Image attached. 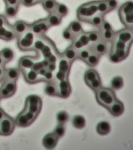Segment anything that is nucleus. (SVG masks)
Listing matches in <instances>:
<instances>
[{"label": "nucleus", "instance_id": "1", "mask_svg": "<svg viewBox=\"0 0 133 150\" xmlns=\"http://www.w3.org/2000/svg\"><path fill=\"white\" fill-rule=\"evenodd\" d=\"M120 21L126 28L133 29V2L128 1L122 5L119 9Z\"/></svg>", "mask_w": 133, "mask_h": 150}, {"label": "nucleus", "instance_id": "2", "mask_svg": "<svg viewBox=\"0 0 133 150\" xmlns=\"http://www.w3.org/2000/svg\"><path fill=\"white\" fill-rule=\"evenodd\" d=\"M97 1H91L80 6L77 11V17L80 21L88 22L92 17L98 13Z\"/></svg>", "mask_w": 133, "mask_h": 150}, {"label": "nucleus", "instance_id": "3", "mask_svg": "<svg viewBox=\"0 0 133 150\" xmlns=\"http://www.w3.org/2000/svg\"><path fill=\"white\" fill-rule=\"evenodd\" d=\"M95 92L97 102L107 109L117 100L115 92L110 88L101 87Z\"/></svg>", "mask_w": 133, "mask_h": 150}, {"label": "nucleus", "instance_id": "4", "mask_svg": "<svg viewBox=\"0 0 133 150\" xmlns=\"http://www.w3.org/2000/svg\"><path fill=\"white\" fill-rule=\"evenodd\" d=\"M35 35L30 30L18 38V46L21 51H30L33 50Z\"/></svg>", "mask_w": 133, "mask_h": 150}, {"label": "nucleus", "instance_id": "5", "mask_svg": "<svg viewBox=\"0 0 133 150\" xmlns=\"http://www.w3.org/2000/svg\"><path fill=\"white\" fill-rule=\"evenodd\" d=\"M42 106L41 98L37 96L32 95L28 96L26 98L24 108L38 115L41 110Z\"/></svg>", "mask_w": 133, "mask_h": 150}, {"label": "nucleus", "instance_id": "6", "mask_svg": "<svg viewBox=\"0 0 133 150\" xmlns=\"http://www.w3.org/2000/svg\"><path fill=\"white\" fill-rule=\"evenodd\" d=\"M38 115L30 112L25 108L19 113L16 120H15L16 125L21 127H26L30 126L34 122Z\"/></svg>", "mask_w": 133, "mask_h": 150}, {"label": "nucleus", "instance_id": "7", "mask_svg": "<svg viewBox=\"0 0 133 150\" xmlns=\"http://www.w3.org/2000/svg\"><path fill=\"white\" fill-rule=\"evenodd\" d=\"M15 125V120L6 114L0 120V134L5 136L11 134L14 131Z\"/></svg>", "mask_w": 133, "mask_h": 150}, {"label": "nucleus", "instance_id": "8", "mask_svg": "<svg viewBox=\"0 0 133 150\" xmlns=\"http://www.w3.org/2000/svg\"><path fill=\"white\" fill-rule=\"evenodd\" d=\"M16 90V81L4 80L0 88V97L1 99L9 98L14 95Z\"/></svg>", "mask_w": 133, "mask_h": 150}, {"label": "nucleus", "instance_id": "9", "mask_svg": "<svg viewBox=\"0 0 133 150\" xmlns=\"http://www.w3.org/2000/svg\"><path fill=\"white\" fill-rule=\"evenodd\" d=\"M49 28L46 18L40 19L30 25V30L37 36L42 35Z\"/></svg>", "mask_w": 133, "mask_h": 150}, {"label": "nucleus", "instance_id": "10", "mask_svg": "<svg viewBox=\"0 0 133 150\" xmlns=\"http://www.w3.org/2000/svg\"><path fill=\"white\" fill-rule=\"evenodd\" d=\"M23 73L25 79L26 80L27 82L29 83H35L44 80L43 77L37 71L33 70L32 69L26 70Z\"/></svg>", "mask_w": 133, "mask_h": 150}, {"label": "nucleus", "instance_id": "11", "mask_svg": "<svg viewBox=\"0 0 133 150\" xmlns=\"http://www.w3.org/2000/svg\"><path fill=\"white\" fill-rule=\"evenodd\" d=\"M36 59H37V56L35 57L25 56L22 57L19 63L20 70L22 71V72H24L26 70L31 69L32 68L33 64L35 63L34 61Z\"/></svg>", "mask_w": 133, "mask_h": 150}, {"label": "nucleus", "instance_id": "12", "mask_svg": "<svg viewBox=\"0 0 133 150\" xmlns=\"http://www.w3.org/2000/svg\"><path fill=\"white\" fill-rule=\"evenodd\" d=\"M16 38L20 37L30 30V25L23 21H17L13 26Z\"/></svg>", "mask_w": 133, "mask_h": 150}, {"label": "nucleus", "instance_id": "13", "mask_svg": "<svg viewBox=\"0 0 133 150\" xmlns=\"http://www.w3.org/2000/svg\"><path fill=\"white\" fill-rule=\"evenodd\" d=\"M115 37L121 41L126 43H132L133 42L132 30L129 29H124L115 33Z\"/></svg>", "mask_w": 133, "mask_h": 150}, {"label": "nucleus", "instance_id": "14", "mask_svg": "<svg viewBox=\"0 0 133 150\" xmlns=\"http://www.w3.org/2000/svg\"><path fill=\"white\" fill-rule=\"evenodd\" d=\"M58 138L54 132L46 134L43 139V144L48 149H52L57 145Z\"/></svg>", "mask_w": 133, "mask_h": 150}, {"label": "nucleus", "instance_id": "15", "mask_svg": "<svg viewBox=\"0 0 133 150\" xmlns=\"http://www.w3.org/2000/svg\"><path fill=\"white\" fill-rule=\"evenodd\" d=\"M108 109L113 116L118 117L122 115L124 112V105L121 101L117 99Z\"/></svg>", "mask_w": 133, "mask_h": 150}, {"label": "nucleus", "instance_id": "16", "mask_svg": "<svg viewBox=\"0 0 133 150\" xmlns=\"http://www.w3.org/2000/svg\"><path fill=\"white\" fill-rule=\"evenodd\" d=\"M71 88L70 84L67 80L61 81L59 84V91L58 92V95L63 98H67L70 95Z\"/></svg>", "mask_w": 133, "mask_h": 150}, {"label": "nucleus", "instance_id": "17", "mask_svg": "<svg viewBox=\"0 0 133 150\" xmlns=\"http://www.w3.org/2000/svg\"><path fill=\"white\" fill-rule=\"evenodd\" d=\"M20 73V70L17 68L5 69L4 80L16 81Z\"/></svg>", "mask_w": 133, "mask_h": 150}, {"label": "nucleus", "instance_id": "18", "mask_svg": "<svg viewBox=\"0 0 133 150\" xmlns=\"http://www.w3.org/2000/svg\"><path fill=\"white\" fill-rule=\"evenodd\" d=\"M62 17L60 16L59 15L56 13H50L49 16L47 17V22L49 24V27H53V26H56L59 25L61 22V19Z\"/></svg>", "mask_w": 133, "mask_h": 150}, {"label": "nucleus", "instance_id": "19", "mask_svg": "<svg viewBox=\"0 0 133 150\" xmlns=\"http://www.w3.org/2000/svg\"><path fill=\"white\" fill-rule=\"evenodd\" d=\"M110 125L107 122H101L98 123L96 127V130L101 135H106L110 132Z\"/></svg>", "mask_w": 133, "mask_h": 150}, {"label": "nucleus", "instance_id": "20", "mask_svg": "<svg viewBox=\"0 0 133 150\" xmlns=\"http://www.w3.org/2000/svg\"><path fill=\"white\" fill-rule=\"evenodd\" d=\"M103 16H104L103 15L98 13L92 17L87 23H91L93 26L100 28L103 23L105 21Z\"/></svg>", "mask_w": 133, "mask_h": 150}, {"label": "nucleus", "instance_id": "21", "mask_svg": "<svg viewBox=\"0 0 133 150\" xmlns=\"http://www.w3.org/2000/svg\"><path fill=\"white\" fill-rule=\"evenodd\" d=\"M41 3L44 8L49 14L55 12L57 4L55 0H42Z\"/></svg>", "mask_w": 133, "mask_h": 150}, {"label": "nucleus", "instance_id": "22", "mask_svg": "<svg viewBox=\"0 0 133 150\" xmlns=\"http://www.w3.org/2000/svg\"><path fill=\"white\" fill-rule=\"evenodd\" d=\"M86 122L84 117L81 115L75 116L72 120L73 126L77 129H83L85 126Z\"/></svg>", "mask_w": 133, "mask_h": 150}, {"label": "nucleus", "instance_id": "23", "mask_svg": "<svg viewBox=\"0 0 133 150\" xmlns=\"http://www.w3.org/2000/svg\"><path fill=\"white\" fill-rule=\"evenodd\" d=\"M99 77V76L96 70L94 69H89L88 71H87V73H85L84 79L87 85H89L93 80Z\"/></svg>", "mask_w": 133, "mask_h": 150}, {"label": "nucleus", "instance_id": "24", "mask_svg": "<svg viewBox=\"0 0 133 150\" xmlns=\"http://www.w3.org/2000/svg\"><path fill=\"white\" fill-rule=\"evenodd\" d=\"M97 7L98 13L105 15L110 12V9L108 6L106 0H98L97 3Z\"/></svg>", "mask_w": 133, "mask_h": 150}, {"label": "nucleus", "instance_id": "25", "mask_svg": "<svg viewBox=\"0 0 133 150\" xmlns=\"http://www.w3.org/2000/svg\"><path fill=\"white\" fill-rule=\"evenodd\" d=\"M0 54L2 57L5 63L7 64L11 61L14 57V52L10 49L5 48L0 52Z\"/></svg>", "mask_w": 133, "mask_h": 150}, {"label": "nucleus", "instance_id": "26", "mask_svg": "<svg viewBox=\"0 0 133 150\" xmlns=\"http://www.w3.org/2000/svg\"><path fill=\"white\" fill-rule=\"evenodd\" d=\"M68 28L73 35L80 34L83 31L81 24L79 21H73L70 23V26H69Z\"/></svg>", "mask_w": 133, "mask_h": 150}, {"label": "nucleus", "instance_id": "27", "mask_svg": "<svg viewBox=\"0 0 133 150\" xmlns=\"http://www.w3.org/2000/svg\"><path fill=\"white\" fill-rule=\"evenodd\" d=\"M68 8L65 5L57 3L56 9L55 11V13H56L60 16L63 18V17L65 16H66V15L68 14Z\"/></svg>", "mask_w": 133, "mask_h": 150}, {"label": "nucleus", "instance_id": "28", "mask_svg": "<svg viewBox=\"0 0 133 150\" xmlns=\"http://www.w3.org/2000/svg\"><path fill=\"white\" fill-rule=\"evenodd\" d=\"M45 92L49 96H55L58 95V91L55 85L51 82L47 84L45 88Z\"/></svg>", "mask_w": 133, "mask_h": 150}, {"label": "nucleus", "instance_id": "29", "mask_svg": "<svg viewBox=\"0 0 133 150\" xmlns=\"http://www.w3.org/2000/svg\"><path fill=\"white\" fill-rule=\"evenodd\" d=\"M18 6L6 4L5 8V14L6 16L9 17H13L16 15L18 12Z\"/></svg>", "mask_w": 133, "mask_h": 150}, {"label": "nucleus", "instance_id": "30", "mask_svg": "<svg viewBox=\"0 0 133 150\" xmlns=\"http://www.w3.org/2000/svg\"><path fill=\"white\" fill-rule=\"evenodd\" d=\"M123 86V80L121 77L117 76L113 78L111 81V87L113 89L118 90L121 89Z\"/></svg>", "mask_w": 133, "mask_h": 150}, {"label": "nucleus", "instance_id": "31", "mask_svg": "<svg viewBox=\"0 0 133 150\" xmlns=\"http://www.w3.org/2000/svg\"><path fill=\"white\" fill-rule=\"evenodd\" d=\"M69 116L65 111H61L57 115V120L59 124H64L68 120Z\"/></svg>", "mask_w": 133, "mask_h": 150}, {"label": "nucleus", "instance_id": "32", "mask_svg": "<svg viewBox=\"0 0 133 150\" xmlns=\"http://www.w3.org/2000/svg\"><path fill=\"white\" fill-rule=\"evenodd\" d=\"M95 50L97 54H103L107 50V46L105 42L102 41L97 42L95 47Z\"/></svg>", "mask_w": 133, "mask_h": 150}, {"label": "nucleus", "instance_id": "33", "mask_svg": "<svg viewBox=\"0 0 133 150\" xmlns=\"http://www.w3.org/2000/svg\"><path fill=\"white\" fill-rule=\"evenodd\" d=\"M54 133L58 138H61L65 133V128L63 124H59L56 127Z\"/></svg>", "mask_w": 133, "mask_h": 150}, {"label": "nucleus", "instance_id": "34", "mask_svg": "<svg viewBox=\"0 0 133 150\" xmlns=\"http://www.w3.org/2000/svg\"><path fill=\"white\" fill-rule=\"evenodd\" d=\"M87 60V63L89 64V65L93 66L97 64L99 61V58L98 55L96 54H89Z\"/></svg>", "mask_w": 133, "mask_h": 150}, {"label": "nucleus", "instance_id": "35", "mask_svg": "<svg viewBox=\"0 0 133 150\" xmlns=\"http://www.w3.org/2000/svg\"><path fill=\"white\" fill-rule=\"evenodd\" d=\"M77 55L76 52L73 47H70L68 48L65 52V56L66 59H75Z\"/></svg>", "mask_w": 133, "mask_h": 150}, {"label": "nucleus", "instance_id": "36", "mask_svg": "<svg viewBox=\"0 0 133 150\" xmlns=\"http://www.w3.org/2000/svg\"><path fill=\"white\" fill-rule=\"evenodd\" d=\"M115 35V33H114L112 29L110 30L102 31L103 38L107 41H110L113 39Z\"/></svg>", "mask_w": 133, "mask_h": 150}, {"label": "nucleus", "instance_id": "37", "mask_svg": "<svg viewBox=\"0 0 133 150\" xmlns=\"http://www.w3.org/2000/svg\"><path fill=\"white\" fill-rule=\"evenodd\" d=\"M88 86L91 89H93L94 91H96L97 90L99 89L101 87V82L100 77L98 78H97L96 79L93 80Z\"/></svg>", "mask_w": 133, "mask_h": 150}, {"label": "nucleus", "instance_id": "38", "mask_svg": "<svg viewBox=\"0 0 133 150\" xmlns=\"http://www.w3.org/2000/svg\"><path fill=\"white\" fill-rule=\"evenodd\" d=\"M69 65L65 59H62L59 63V71L66 73L69 70Z\"/></svg>", "mask_w": 133, "mask_h": 150}, {"label": "nucleus", "instance_id": "39", "mask_svg": "<svg viewBox=\"0 0 133 150\" xmlns=\"http://www.w3.org/2000/svg\"><path fill=\"white\" fill-rule=\"evenodd\" d=\"M12 28H13V26H11L9 23L4 27H0V39L4 40L5 37L8 32V31Z\"/></svg>", "mask_w": 133, "mask_h": 150}, {"label": "nucleus", "instance_id": "40", "mask_svg": "<svg viewBox=\"0 0 133 150\" xmlns=\"http://www.w3.org/2000/svg\"><path fill=\"white\" fill-rule=\"evenodd\" d=\"M89 41L92 42H98L100 38L99 33L98 32H91L87 33Z\"/></svg>", "mask_w": 133, "mask_h": 150}, {"label": "nucleus", "instance_id": "41", "mask_svg": "<svg viewBox=\"0 0 133 150\" xmlns=\"http://www.w3.org/2000/svg\"><path fill=\"white\" fill-rule=\"evenodd\" d=\"M45 45L43 42V41L40 39L35 40L34 45H33V50H35L36 51H41L44 47Z\"/></svg>", "mask_w": 133, "mask_h": 150}, {"label": "nucleus", "instance_id": "42", "mask_svg": "<svg viewBox=\"0 0 133 150\" xmlns=\"http://www.w3.org/2000/svg\"><path fill=\"white\" fill-rule=\"evenodd\" d=\"M79 40L81 42L83 47L89 44V42H90L87 34H85V33H82L81 36L80 37Z\"/></svg>", "mask_w": 133, "mask_h": 150}, {"label": "nucleus", "instance_id": "43", "mask_svg": "<svg viewBox=\"0 0 133 150\" xmlns=\"http://www.w3.org/2000/svg\"><path fill=\"white\" fill-rule=\"evenodd\" d=\"M106 2L110 11L115 9L117 7L118 3L116 0H106Z\"/></svg>", "mask_w": 133, "mask_h": 150}, {"label": "nucleus", "instance_id": "44", "mask_svg": "<svg viewBox=\"0 0 133 150\" xmlns=\"http://www.w3.org/2000/svg\"><path fill=\"white\" fill-rule=\"evenodd\" d=\"M44 67H45L43 62L42 61V62H37V63L35 62L34 64H33V65L32 68H31V69H32L35 70V71H37V72H39V70H41L42 68H44Z\"/></svg>", "mask_w": 133, "mask_h": 150}, {"label": "nucleus", "instance_id": "45", "mask_svg": "<svg viewBox=\"0 0 133 150\" xmlns=\"http://www.w3.org/2000/svg\"><path fill=\"white\" fill-rule=\"evenodd\" d=\"M73 33L70 31L69 28L67 29H65V30L63 31V37L66 40H71L73 38Z\"/></svg>", "mask_w": 133, "mask_h": 150}, {"label": "nucleus", "instance_id": "46", "mask_svg": "<svg viewBox=\"0 0 133 150\" xmlns=\"http://www.w3.org/2000/svg\"><path fill=\"white\" fill-rule=\"evenodd\" d=\"M100 28L102 31L110 30L112 29V27L111 26L110 23L105 21H104V22L103 23Z\"/></svg>", "mask_w": 133, "mask_h": 150}, {"label": "nucleus", "instance_id": "47", "mask_svg": "<svg viewBox=\"0 0 133 150\" xmlns=\"http://www.w3.org/2000/svg\"><path fill=\"white\" fill-rule=\"evenodd\" d=\"M79 55L81 59H87L89 55V53L88 51L83 50H82L80 52Z\"/></svg>", "mask_w": 133, "mask_h": 150}, {"label": "nucleus", "instance_id": "48", "mask_svg": "<svg viewBox=\"0 0 133 150\" xmlns=\"http://www.w3.org/2000/svg\"><path fill=\"white\" fill-rule=\"evenodd\" d=\"M8 23H9L7 22L5 17L3 15H0V27H3L6 26Z\"/></svg>", "mask_w": 133, "mask_h": 150}, {"label": "nucleus", "instance_id": "49", "mask_svg": "<svg viewBox=\"0 0 133 150\" xmlns=\"http://www.w3.org/2000/svg\"><path fill=\"white\" fill-rule=\"evenodd\" d=\"M53 78V74H52V71H49V70H47L44 76V80H51Z\"/></svg>", "mask_w": 133, "mask_h": 150}, {"label": "nucleus", "instance_id": "50", "mask_svg": "<svg viewBox=\"0 0 133 150\" xmlns=\"http://www.w3.org/2000/svg\"><path fill=\"white\" fill-rule=\"evenodd\" d=\"M21 3L26 6H30L35 4L34 0H21Z\"/></svg>", "mask_w": 133, "mask_h": 150}, {"label": "nucleus", "instance_id": "51", "mask_svg": "<svg viewBox=\"0 0 133 150\" xmlns=\"http://www.w3.org/2000/svg\"><path fill=\"white\" fill-rule=\"evenodd\" d=\"M56 78L58 80L62 81L65 79V73L59 71V72L57 73L56 74Z\"/></svg>", "mask_w": 133, "mask_h": 150}, {"label": "nucleus", "instance_id": "52", "mask_svg": "<svg viewBox=\"0 0 133 150\" xmlns=\"http://www.w3.org/2000/svg\"><path fill=\"white\" fill-rule=\"evenodd\" d=\"M5 66H0V82L4 78Z\"/></svg>", "mask_w": 133, "mask_h": 150}, {"label": "nucleus", "instance_id": "53", "mask_svg": "<svg viewBox=\"0 0 133 150\" xmlns=\"http://www.w3.org/2000/svg\"><path fill=\"white\" fill-rule=\"evenodd\" d=\"M73 47H74L75 48V49H80L82 48V47H83V45H82L81 42H80L79 40H77V41H76L74 43Z\"/></svg>", "mask_w": 133, "mask_h": 150}, {"label": "nucleus", "instance_id": "54", "mask_svg": "<svg viewBox=\"0 0 133 150\" xmlns=\"http://www.w3.org/2000/svg\"><path fill=\"white\" fill-rule=\"evenodd\" d=\"M55 68H56V66L55 63H49V65L47 67V69L51 71H53V70H55Z\"/></svg>", "mask_w": 133, "mask_h": 150}, {"label": "nucleus", "instance_id": "55", "mask_svg": "<svg viewBox=\"0 0 133 150\" xmlns=\"http://www.w3.org/2000/svg\"><path fill=\"white\" fill-rule=\"evenodd\" d=\"M6 115V114L5 112L1 108H0V120L3 119Z\"/></svg>", "mask_w": 133, "mask_h": 150}, {"label": "nucleus", "instance_id": "56", "mask_svg": "<svg viewBox=\"0 0 133 150\" xmlns=\"http://www.w3.org/2000/svg\"><path fill=\"white\" fill-rule=\"evenodd\" d=\"M6 63H5L2 57L1 56V55L0 54V66H5Z\"/></svg>", "mask_w": 133, "mask_h": 150}, {"label": "nucleus", "instance_id": "57", "mask_svg": "<svg viewBox=\"0 0 133 150\" xmlns=\"http://www.w3.org/2000/svg\"><path fill=\"white\" fill-rule=\"evenodd\" d=\"M42 0H34V2H35V3L36 4V3H37L39 2H42Z\"/></svg>", "mask_w": 133, "mask_h": 150}, {"label": "nucleus", "instance_id": "58", "mask_svg": "<svg viewBox=\"0 0 133 150\" xmlns=\"http://www.w3.org/2000/svg\"><path fill=\"white\" fill-rule=\"evenodd\" d=\"M132 33H133V29H132Z\"/></svg>", "mask_w": 133, "mask_h": 150}, {"label": "nucleus", "instance_id": "59", "mask_svg": "<svg viewBox=\"0 0 133 150\" xmlns=\"http://www.w3.org/2000/svg\"><path fill=\"white\" fill-rule=\"evenodd\" d=\"M1 97H0V101H1Z\"/></svg>", "mask_w": 133, "mask_h": 150}]
</instances>
